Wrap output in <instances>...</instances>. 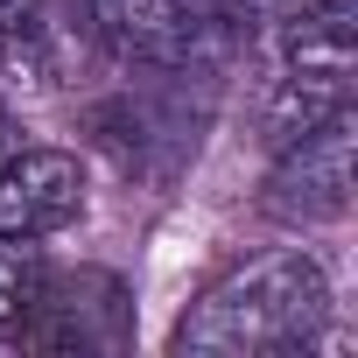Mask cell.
Here are the masks:
<instances>
[{"label": "cell", "mask_w": 358, "mask_h": 358, "mask_svg": "<svg viewBox=\"0 0 358 358\" xmlns=\"http://www.w3.org/2000/svg\"><path fill=\"white\" fill-rule=\"evenodd\" d=\"M15 148H22V127H15V113H0V162H8Z\"/></svg>", "instance_id": "8992f818"}, {"label": "cell", "mask_w": 358, "mask_h": 358, "mask_svg": "<svg viewBox=\"0 0 358 358\" xmlns=\"http://www.w3.org/2000/svg\"><path fill=\"white\" fill-rule=\"evenodd\" d=\"M85 211V169L64 148H15L0 162V232L50 239Z\"/></svg>", "instance_id": "277c9868"}, {"label": "cell", "mask_w": 358, "mask_h": 358, "mask_svg": "<svg viewBox=\"0 0 358 358\" xmlns=\"http://www.w3.org/2000/svg\"><path fill=\"white\" fill-rule=\"evenodd\" d=\"M92 43H106L120 64H155V71H197L211 64V36L197 22V0H78Z\"/></svg>", "instance_id": "3957f363"}, {"label": "cell", "mask_w": 358, "mask_h": 358, "mask_svg": "<svg viewBox=\"0 0 358 358\" xmlns=\"http://www.w3.org/2000/svg\"><path fill=\"white\" fill-rule=\"evenodd\" d=\"M351 148H358V120L351 106L330 113L323 127H309L302 141L274 148V176L260 190V211L281 225H337L351 211Z\"/></svg>", "instance_id": "7a4b0ae2"}, {"label": "cell", "mask_w": 358, "mask_h": 358, "mask_svg": "<svg viewBox=\"0 0 358 358\" xmlns=\"http://www.w3.org/2000/svg\"><path fill=\"white\" fill-rule=\"evenodd\" d=\"M330 323V274L316 253H253L232 274H218L183 323L169 330L176 351L190 358H260V351H302Z\"/></svg>", "instance_id": "6da1fadb"}, {"label": "cell", "mask_w": 358, "mask_h": 358, "mask_svg": "<svg viewBox=\"0 0 358 358\" xmlns=\"http://www.w3.org/2000/svg\"><path fill=\"white\" fill-rule=\"evenodd\" d=\"M36 288H43V253H36V239H8V232H0V330H15V323L29 316Z\"/></svg>", "instance_id": "5b68a950"}]
</instances>
